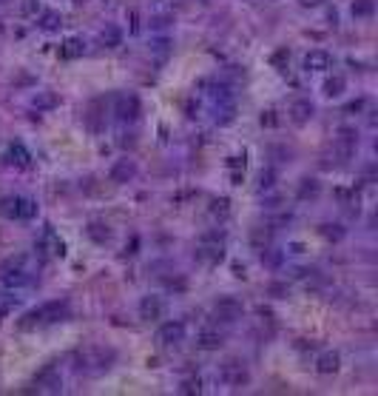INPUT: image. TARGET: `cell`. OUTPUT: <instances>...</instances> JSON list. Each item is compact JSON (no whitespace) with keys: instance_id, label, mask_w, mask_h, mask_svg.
<instances>
[{"instance_id":"cell-26","label":"cell","mask_w":378,"mask_h":396,"mask_svg":"<svg viewBox=\"0 0 378 396\" xmlns=\"http://www.w3.org/2000/svg\"><path fill=\"white\" fill-rule=\"evenodd\" d=\"M259 186H262V191H264V188H273V171H262V177H259Z\"/></svg>"},{"instance_id":"cell-17","label":"cell","mask_w":378,"mask_h":396,"mask_svg":"<svg viewBox=\"0 0 378 396\" xmlns=\"http://www.w3.org/2000/svg\"><path fill=\"white\" fill-rule=\"evenodd\" d=\"M100 43L108 46V49H114V46H120V29H114V26H108V29L100 34Z\"/></svg>"},{"instance_id":"cell-24","label":"cell","mask_w":378,"mask_h":396,"mask_svg":"<svg viewBox=\"0 0 378 396\" xmlns=\"http://www.w3.org/2000/svg\"><path fill=\"white\" fill-rule=\"evenodd\" d=\"M199 257H202V260H207V262H219L222 260V248L219 245H216V248H202Z\"/></svg>"},{"instance_id":"cell-25","label":"cell","mask_w":378,"mask_h":396,"mask_svg":"<svg viewBox=\"0 0 378 396\" xmlns=\"http://www.w3.org/2000/svg\"><path fill=\"white\" fill-rule=\"evenodd\" d=\"M324 237H327V240H342L344 231L338 228V225H324Z\"/></svg>"},{"instance_id":"cell-20","label":"cell","mask_w":378,"mask_h":396,"mask_svg":"<svg viewBox=\"0 0 378 396\" xmlns=\"http://www.w3.org/2000/svg\"><path fill=\"white\" fill-rule=\"evenodd\" d=\"M34 214H37V205L31 203V200L20 197V211H17V220H29V217H34Z\"/></svg>"},{"instance_id":"cell-28","label":"cell","mask_w":378,"mask_h":396,"mask_svg":"<svg viewBox=\"0 0 378 396\" xmlns=\"http://www.w3.org/2000/svg\"><path fill=\"white\" fill-rule=\"evenodd\" d=\"M151 29H157V31L159 29H168V17H154L151 20Z\"/></svg>"},{"instance_id":"cell-19","label":"cell","mask_w":378,"mask_h":396,"mask_svg":"<svg viewBox=\"0 0 378 396\" xmlns=\"http://www.w3.org/2000/svg\"><path fill=\"white\" fill-rule=\"evenodd\" d=\"M88 237H91L94 242H105V240H108V225L91 223V225H88Z\"/></svg>"},{"instance_id":"cell-1","label":"cell","mask_w":378,"mask_h":396,"mask_svg":"<svg viewBox=\"0 0 378 396\" xmlns=\"http://www.w3.org/2000/svg\"><path fill=\"white\" fill-rule=\"evenodd\" d=\"M222 382L225 385H231V388H242V385H248L250 382V373H248V368L239 362V359H228L225 365H222Z\"/></svg>"},{"instance_id":"cell-32","label":"cell","mask_w":378,"mask_h":396,"mask_svg":"<svg viewBox=\"0 0 378 396\" xmlns=\"http://www.w3.org/2000/svg\"><path fill=\"white\" fill-rule=\"evenodd\" d=\"M324 0H301V6L305 9H313V6H322Z\"/></svg>"},{"instance_id":"cell-4","label":"cell","mask_w":378,"mask_h":396,"mask_svg":"<svg viewBox=\"0 0 378 396\" xmlns=\"http://www.w3.org/2000/svg\"><path fill=\"white\" fill-rule=\"evenodd\" d=\"M117 117L120 120H137L140 117V100L134 97V94H120L117 97Z\"/></svg>"},{"instance_id":"cell-27","label":"cell","mask_w":378,"mask_h":396,"mask_svg":"<svg viewBox=\"0 0 378 396\" xmlns=\"http://www.w3.org/2000/svg\"><path fill=\"white\" fill-rule=\"evenodd\" d=\"M34 103H37V109H46V105H54V103H57V97H54V94H43V97L34 100Z\"/></svg>"},{"instance_id":"cell-34","label":"cell","mask_w":378,"mask_h":396,"mask_svg":"<svg viewBox=\"0 0 378 396\" xmlns=\"http://www.w3.org/2000/svg\"><path fill=\"white\" fill-rule=\"evenodd\" d=\"M270 294H285V285H270Z\"/></svg>"},{"instance_id":"cell-21","label":"cell","mask_w":378,"mask_h":396,"mask_svg":"<svg viewBox=\"0 0 378 396\" xmlns=\"http://www.w3.org/2000/svg\"><path fill=\"white\" fill-rule=\"evenodd\" d=\"M316 194H318V183H316V179H305L301 188H299V197L307 200V197H316Z\"/></svg>"},{"instance_id":"cell-23","label":"cell","mask_w":378,"mask_h":396,"mask_svg":"<svg viewBox=\"0 0 378 396\" xmlns=\"http://www.w3.org/2000/svg\"><path fill=\"white\" fill-rule=\"evenodd\" d=\"M179 393H202V382L199 379H185L179 385Z\"/></svg>"},{"instance_id":"cell-30","label":"cell","mask_w":378,"mask_h":396,"mask_svg":"<svg viewBox=\"0 0 378 396\" xmlns=\"http://www.w3.org/2000/svg\"><path fill=\"white\" fill-rule=\"evenodd\" d=\"M168 288H177V291H182L185 282H182V279H168Z\"/></svg>"},{"instance_id":"cell-16","label":"cell","mask_w":378,"mask_h":396,"mask_svg":"<svg viewBox=\"0 0 378 396\" xmlns=\"http://www.w3.org/2000/svg\"><path fill=\"white\" fill-rule=\"evenodd\" d=\"M372 12H375L372 0H355L353 3V17H372Z\"/></svg>"},{"instance_id":"cell-6","label":"cell","mask_w":378,"mask_h":396,"mask_svg":"<svg viewBox=\"0 0 378 396\" xmlns=\"http://www.w3.org/2000/svg\"><path fill=\"white\" fill-rule=\"evenodd\" d=\"M137 174V166L131 160H117L114 166H111V183H117V186H122V183H128V179H134Z\"/></svg>"},{"instance_id":"cell-15","label":"cell","mask_w":378,"mask_h":396,"mask_svg":"<svg viewBox=\"0 0 378 396\" xmlns=\"http://www.w3.org/2000/svg\"><path fill=\"white\" fill-rule=\"evenodd\" d=\"M9 157H12V163H17V166H29V151L23 149V146H20V142H14V146H9Z\"/></svg>"},{"instance_id":"cell-31","label":"cell","mask_w":378,"mask_h":396,"mask_svg":"<svg viewBox=\"0 0 378 396\" xmlns=\"http://www.w3.org/2000/svg\"><path fill=\"white\" fill-rule=\"evenodd\" d=\"M262 125H276V117H273V112H268L262 117Z\"/></svg>"},{"instance_id":"cell-10","label":"cell","mask_w":378,"mask_h":396,"mask_svg":"<svg viewBox=\"0 0 378 396\" xmlns=\"http://www.w3.org/2000/svg\"><path fill=\"white\" fill-rule=\"evenodd\" d=\"M31 274L29 271H20V268H14V271H9L6 268V274H3V282L9 285V288H23V285H31Z\"/></svg>"},{"instance_id":"cell-9","label":"cell","mask_w":378,"mask_h":396,"mask_svg":"<svg viewBox=\"0 0 378 396\" xmlns=\"http://www.w3.org/2000/svg\"><path fill=\"white\" fill-rule=\"evenodd\" d=\"M162 299L159 297H145L140 302V316L142 319H159V316H162Z\"/></svg>"},{"instance_id":"cell-18","label":"cell","mask_w":378,"mask_h":396,"mask_svg":"<svg viewBox=\"0 0 378 396\" xmlns=\"http://www.w3.org/2000/svg\"><path fill=\"white\" fill-rule=\"evenodd\" d=\"M37 23H40V29L51 31V29H57V26H60V14H57V12H43Z\"/></svg>"},{"instance_id":"cell-7","label":"cell","mask_w":378,"mask_h":396,"mask_svg":"<svg viewBox=\"0 0 378 396\" xmlns=\"http://www.w3.org/2000/svg\"><path fill=\"white\" fill-rule=\"evenodd\" d=\"M330 63H333V57L322 49H313L310 55L305 57V68H310V71H327Z\"/></svg>"},{"instance_id":"cell-11","label":"cell","mask_w":378,"mask_h":396,"mask_svg":"<svg viewBox=\"0 0 378 396\" xmlns=\"http://www.w3.org/2000/svg\"><path fill=\"white\" fill-rule=\"evenodd\" d=\"M316 371L318 373H324V376H327V373H335L338 371V353H322V356H318V362H316Z\"/></svg>"},{"instance_id":"cell-33","label":"cell","mask_w":378,"mask_h":396,"mask_svg":"<svg viewBox=\"0 0 378 396\" xmlns=\"http://www.w3.org/2000/svg\"><path fill=\"white\" fill-rule=\"evenodd\" d=\"M165 49H168V40H157V43H154V51H165Z\"/></svg>"},{"instance_id":"cell-22","label":"cell","mask_w":378,"mask_h":396,"mask_svg":"<svg viewBox=\"0 0 378 396\" xmlns=\"http://www.w3.org/2000/svg\"><path fill=\"white\" fill-rule=\"evenodd\" d=\"M60 55H63V57H77V55H83V43H80V40H68V43L63 46Z\"/></svg>"},{"instance_id":"cell-12","label":"cell","mask_w":378,"mask_h":396,"mask_svg":"<svg viewBox=\"0 0 378 396\" xmlns=\"http://www.w3.org/2000/svg\"><path fill=\"white\" fill-rule=\"evenodd\" d=\"M199 348H202V351H216V348H222V334L205 331V334L199 336Z\"/></svg>"},{"instance_id":"cell-5","label":"cell","mask_w":378,"mask_h":396,"mask_svg":"<svg viewBox=\"0 0 378 396\" xmlns=\"http://www.w3.org/2000/svg\"><path fill=\"white\" fill-rule=\"evenodd\" d=\"M239 314H242V302H239V299H233V297H222L219 302H216V319H222V322H233Z\"/></svg>"},{"instance_id":"cell-29","label":"cell","mask_w":378,"mask_h":396,"mask_svg":"<svg viewBox=\"0 0 378 396\" xmlns=\"http://www.w3.org/2000/svg\"><path fill=\"white\" fill-rule=\"evenodd\" d=\"M361 109H364V100H355V103H350V105H347V114L361 112Z\"/></svg>"},{"instance_id":"cell-3","label":"cell","mask_w":378,"mask_h":396,"mask_svg":"<svg viewBox=\"0 0 378 396\" xmlns=\"http://www.w3.org/2000/svg\"><path fill=\"white\" fill-rule=\"evenodd\" d=\"M157 339L162 342V345H179V342L185 339V325H182V322H179V319H174V322H165L162 328H159Z\"/></svg>"},{"instance_id":"cell-14","label":"cell","mask_w":378,"mask_h":396,"mask_svg":"<svg viewBox=\"0 0 378 396\" xmlns=\"http://www.w3.org/2000/svg\"><path fill=\"white\" fill-rule=\"evenodd\" d=\"M344 86H347V83H344V77L335 75V77H330V80L324 83V94H327V97H338V94L344 92Z\"/></svg>"},{"instance_id":"cell-2","label":"cell","mask_w":378,"mask_h":396,"mask_svg":"<svg viewBox=\"0 0 378 396\" xmlns=\"http://www.w3.org/2000/svg\"><path fill=\"white\" fill-rule=\"evenodd\" d=\"M80 362H86V365H80V368L103 371V368H108L111 362H114V351H105V348H91V351H86L83 356H80Z\"/></svg>"},{"instance_id":"cell-13","label":"cell","mask_w":378,"mask_h":396,"mask_svg":"<svg viewBox=\"0 0 378 396\" xmlns=\"http://www.w3.org/2000/svg\"><path fill=\"white\" fill-rule=\"evenodd\" d=\"M20 211V197H3L0 200V214L3 217H17Z\"/></svg>"},{"instance_id":"cell-8","label":"cell","mask_w":378,"mask_h":396,"mask_svg":"<svg viewBox=\"0 0 378 396\" xmlns=\"http://www.w3.org/2000/svg\"><path fill=\"white\" fill-rule=\"evenodd\" d=\"M310 117H313V103L310 100H296V103L290 105V120L296 125H305Z\"/></svg>"}]
</instances>
